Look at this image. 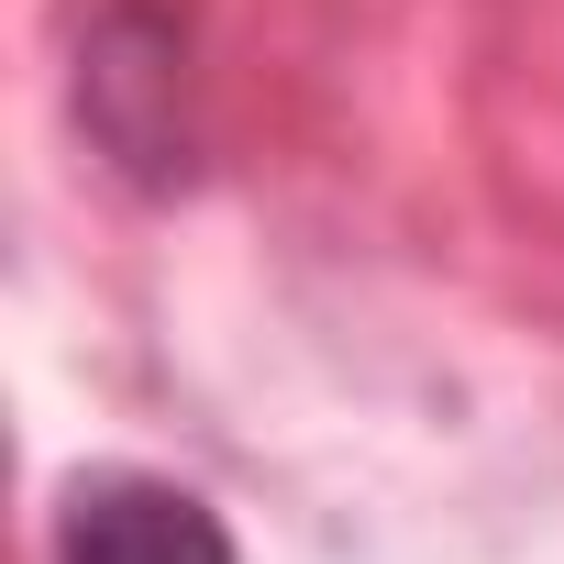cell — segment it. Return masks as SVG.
<instances>
[{"mask_svg": "<svg viewBox=\"0 0 564 564\" xmlns=\"http://www.w3.org/2000/svg\"><path fill=\"white\" fill-rule=\"evenodd\" d=\"M56 564H232V531L177 476L100 465L56 498Z\"/></svg>", "mask_w": 564, "mask_h": 564, "instance_id": "obj_1", "label": "cell"}]
</instances>
